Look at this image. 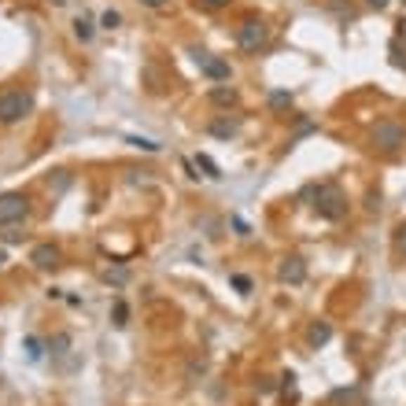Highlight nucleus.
<instances>
[{
	"label": "nucleus",
	"mask_w": 406,
	"mask_h": 406,
	"mask_svg": "<svg viewBox=\"0 0 406 406\" xmlns=\"http://www.w3.org/2000/svg\"><path fill=\"white\" fill-rule=\"evenodd\" d=\"M314 211L322 214V218H329V222H340L343 214H347V196H343V188H340V185H317V192H314Z\"/></svg>",
	"instance_id": "nucleus-1"
},
{
	"label": "nucleus",
	"mask_w": 406,
	"mask_h": 406,
	"mask_svg": "<svg viewBox=\"0 0 406 406\" xmlns=\"http://www.w3.org/2000/svg\"><path fill=\"white\" fill-rule=\"evenodd\" d=\"M30 111H34V96L30 93H19V89L0 93V126H15Z\"/></svg>",
	"instance_id": "nucleus-2"
},
{
	"label": "nucleus",
	"mask_w": 406,
	"mask_h": 406,
	"mask_svg": "<svg viewBox=\"0 0 406 406\" xmlns=\"http://www.w3.org/2000/svg\"><path fill=\"white\" fill-rule=\"evenodd\" d=\"M402 144H406V126H402V122L381 119V122L373 126V148L395 155V152H402Z\"/></svg>",
	"instance_id": "nucleus-3"
},
{
	"label": "nucleus",
	"mask_w": 406,
	"mask_h": 406,
	"mask_svg": "<svg viewBox=\"0 0 406 406\" xmlns=\"http://www.w3.org/2000/svg\"><path fill=\"white\" fill-rule=\"evenodd\" d=\"M237 45L244 52H258V48H266L270 45V26L263 19H244L237 26Z\"/></svg>",
	"instance_id": "nucleus-4"
},
{
	"label": "nucleus",
	"mask_w": 406,
	"mask_h": 406,
	"mask_svg": "<svg viewBox=\"0 0 406 406\" xmlns=\"http://www.w3.org/2000/svg\"><path fill=\"white\" fill-rule=\"evenodd\" d=\"M26 214H30V199L22 192H0V225L22 222Z\"/></svg>",
	"instance_id": "nucleus-5"
},
{
	"label": "nucleus",
	"mask_w": 406,
	"mask_h": 406,
	"mask_svg": "<svg viewBox=\"0 0 406 406\" xmlns=\"http://www.w3.org/2000/svg\"><path fill=\"white\" fill-rule=\"evenodd\" d=\"M192 60L199 63V70H203L211 81H229V63H225V60H214L211 52H192Z\"/></svg>",
	"instance_id": "nucleus-6"
},
{
	"label": "nucleus",
	"mask_w": 406,
	"mask_h": 406,
	"mask_svg": "<svg viewBox=\"0 0 406 406\" xmlns=\"http://www.w3.org/2000/svg\"><path fill=\"white\" fill-rule=\"evenodd\" d=\"M30 263L37 270H55V266L63 263V251L55 248V244H37V248L30 251Z\"/></svg>",
	"instance_id": "nucleus-7"
},
{
	"label": "nucleus",
	"mask_w": 406,
	"mask_h": 406,
	"mask_svg": "<svg viewBox=\"0 0 406 406\" xmlns=\"http://www.w3.org/2000/svg\"><path fill=\"white\" fill-rule=\"evenodd\" d=\"M277 277L284 284H303V277H307V263H303L299 255H288L281 263V270H277Z\"/></svg>",
	"instance_id": "nucleus-8"
},
{
	"label": "nucleus",
	"mask_w": 406,
	"mask_h": 406,
	"mask_svg": "<svg viewBox=\"0 0 406 406\" xmlns=\"http://www.w3.org/2000/svg\"><path fill=\"white\" fill-rule=\"evenodd\" d=\"M211 104H218V107H233L237 104V89H229V85H214V89L207 93Z\"/></svg>",
	"instance_id": "nucleus-9"
},
{
	"label": "nucleus",
	"mask_w": 406,
	"mask_h": 406,
	"mask_svg": "<svg viewBox=\"0 0 406 406\" xmlns=\"http://www.w3.org/2000/svg\"><path fill=\"white\" fill-rule=\"evenodd\" d=\"M329 336H332V329H329V322H314V325H310V332H307V340H310V347H322V343H329Z\"/></svg>",
	"instance_id": "nucleus-10"
},
{
	"label": "nucleus",
	"mask_w": 406,
	"mask_h": 406,
	"mask_svg": "<svg viewBox=\"0 0 406 406\" xmlns=\"http://www.w3.org/2000/svg\"><path fill=\"white\" fill-rule=\"evenodd\" d=\"M211 133L214 137H233L237 133V122L233 119H218V122H211Z\"/></svg>",
	"instance_id": "nucleus-11"
},
{
	"label": "nucleus",
	"mask_w": 406,
	"mask_h": 406,
	"mask_svg": "<svg viewBox=\"0 0 406 406\" xmlns=\"http://www.w3.org/2000/svg\"><path fill=\"white\" fill-rule=\"evenodd\" d=\"M74 34H78L81 41H89V37H93V22L85 19V15H78V19H74Z\"/></svg>",
	"instance_id": "nucleus-12"
},
{
	"label": "nucleus",
	"mask_w": 406,
	"mask_h": 406,
	"mask_svg": "<svg viewBox=\"0 0 406 406\" xmlns=\"http://www.w3.org/2000/svg\"><path fill=\"white\" fill-rule=\"evenodd\" d=\"M270 107H273V111L292 107V96H288V93H270Z\"/></svg>",
	"instance_id": "nucleus-13"
},
{
	"label": "nucleus",
	"mask_w": 406,
	"mask_h": 406,
	"mask_svg": "<svg viewBox=\"0 0 406 406\" xmlns=\"http://www.w3.org/2000/svg\"><path fill=\"white\" fill-rule=\"evenodd\" d=\"M26 358H30V362L41 358V340L37 336H26Z\"/></svg>",
	"instance_id": "nucleus-14"
},
{
	"label": "nucleus",
	"mask_w": 406,
	"mask_h": 406,
	"mask_svg": "<svg viewBox=\"0 0 406 406\" xmlns=\"http://www.w3.org/2000/svg\"><path fill=\"white\" fill-rule=\"evenodd\" d=\"M196 166H203V170H207V178H222V173H218V166H214L207 155H196Z\"/></svg>",
	"instance_id": "nucleus-15"
},
{
	"label": "nucleus",
	"mask_w": 406,
	"mask_h": 406,
	"mask_svg": "<svg viewBox=\"0 0 406 406\" xmlns=\"http://www.w3.org/2000/svg\"><path fill=\"white\" fill-rule=\"evenodd\" d=\"M196 8H203V11H222V8H229V0H196Z\"/></svg>",
	"instance_id": "nucleus-16"
},
{
	"label": "nucleus",
	"mask_w": 406,
	"mask_h": 406,
	"mask_svg": "<svg viewBox=\"0 0 406 406\" xmlns=\"http://www.w3.org/2000/svg\"><path fill=\"white\" fill-rule=\"evenodd\" d=\"M119 22H122V15H119V11H104V19H100V26H104V30H114Z\"/></svg>",
	"instance_id": "nucleus-17"
},
{
	"label": "nucleus",
	"mask_w": 406,
	"mask_h": 406,
	"mask_svg": "<svg viewBox=\"0 0 406 406\" xmlns=\"http://www.w3.org/2000/svg\"><path fill=\"white\" fill-rule=\"evenodd\" d=\"M126 317H129V307L119 299V303H114V325H126Z\"/></svg>",
	"instance_id": "nucleus-18"
},
{
	"label": "nucleus",
	"mask_w": 406,
	"mask_h": 406,
	"mask_svg": "<svg viewBox=\"0 0 406 406\" xmlns=\"http://www.w3.org/2000/svg\"><path fill=\"white\" fill-rule=\"evenodd\" d=\"M233 288H240V292H251V281L244 277V273H237V277H233Z\"/></svg>",
	"instance_id": "nucleus-19"
},
{
	"label": "nucleus",
	"mask_w": 406,
	"mask_h": 406,
	"mask_svg": "<svg viewBox=\"0 0 406 406\" xmlns=\"http://www.w3.org/2000/svg\"><path fill=\"white\" fill-rule=\"evenodd\" d=\"M52 347H55V355H63L67 347H70V336H55V340H52Z\"/></svg>",
	"instance_id": "nucleus-20"
},
{
	"label": "nucleus",
	"mask_w": 406,
	"mask_h": 406,
	"mask_svg": "<svg viewBox=\"0 0 406 406\" xmlns=\"http://www.w3.org/2000/svg\"><path fill=\"white\" fill-rule=\"evenodd\" d=\"M144 8H166V0H140Z\"/></svg>",
	"instance_id": "nucleus-21"
},
{
	"label": "nucleus",
	"mask_w": 406,
	"mask_h": 406,
	"mask_svg": "<svg viewBox=\"0 0 406 406\" xmlns=\"http://www.w3.org/2000/svg\"><path fill=\"white\" fill-rule=\"evenodd\" d=\"M366 4H369V8H376V11H381V8H388V0H366Z\"/></svg>",
	"instance_id": "nucleus-22"
},
{
	"label": "nucleus",
	"mask_w": 406,
	"mask_h": 406,
	"mask_svg": "<svg viewBox=\"0 0 406 406\" xmlns=\"http://www.w3.org/2000/svg\"><path fill=\"white\" fill-rule=\"evenodd\" d=\"M399 248H402V251H406V225H402V229H399Z\"/></svg>",
	"instance_id": "nucleus-23"
},
{
	"label": "nucleus",
	"mask_w": 406,
	"mask_h": 406,
	"mask_svg": "<svg viewBox=\"0 0 406 406\" xmlns=\"http://www.w3.org/2000/svg\"><path fill=\"white\" fill-rule=\"evenodd\" d=\"M399 37H402V41H406V19H402V22H399Z\"/></svg>",
	"instance_id": "nucleus-24"
},
{
	"label": "nucleus",
	"mask_w": 406,
	"mask_h": 406,
	"mask_svg": "<svg viewBox=\"0 0 406 406\" xmlns=\"http://www.w3.org/2000/svg\"><path fill=\"white\" fill-rule=\"evenodd\" d=\"M4 263H8V251H4V248H0V266H4Z\"/></svg>",
	"instance_id": "nucleus-25"
},
{
	"label": "nucleus",
	"mask_w": 406,
	"mask_h": 406,
	"mask_svg": "<svg viewBox=\"0 0 406 406\" xmlns=\"http://www.w3.org/2000/svg\"><path fill=\"white\" fill-rule=\"evenodd\" d=\"M55 4H67V0H55Z\"/></svg>",
	"instance_id": "nucleus-26"
},
{
	"label": "nucleus",
	"mask_w": 406,
	"mask_h": 406,
	"mask_svg": "<svg viewBox=\"0 0 406 406\" xmlns=\"http://www.w3.org/2000/svg\"><path fill=\"white\" fill-rule=\"evenodd\" d=\"M336 4H343V0H336Z\"/></svg>",
	"instance_id": "nucleus-27"
}]
</instances>
